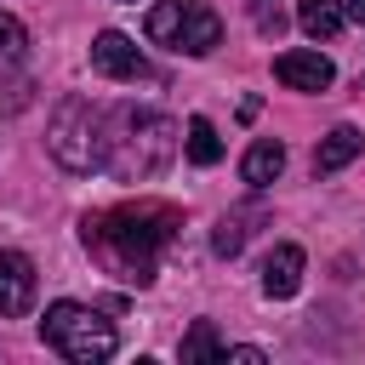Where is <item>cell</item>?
I'll return each mask as SVG.
<instances>
[{"label":"cell","instance_id":"obj_1","mask_svg":"<svg viewBox=\"0 0 365 365\" xmlns=\"http://www.w3.org/2000/svg\"><path fill=\"white\" fill-rule=\"evenodd\" d=\"M177 222H182V217H177L171 205H160V200L114 205V211L86 217V251H91L108 274H120V279H131V285H148V279H154V257L171 245Z\"/></svg>","mask_w":365,"mask_h":365},{"label":"cell","instance_id":"obj_2","mask_svg":"<svg viewBox=\"0 0 365 365\" xmlns=\"http://www.w3.org/2000/svg\"><path fill=\"white\" fill-rule=\"evenodd\" d=\"M177 154V120L160 108H114L103 125V171L120 182H148Z\"/></svg>","mask_w":365,"mask_h":365},{"label":"cell","instance_id":"obj_3","mask_svg":"<svg viewBox=\"0 0 365 365\" xmlns=\"http://www.w3.org/2000/svg\"><path fill=\"white\" fill-rule=\"evenodd\" d=\"M40 336H46V348H57L74 365H97V359H108L120 348L114 325L97 308H86V302H51L46 319H40Z\"/></svg>","mask_w":365,"mask_h":365},{"label":"cell","instance_id":"obj_4","mask_svg":"<svg viewBox=\"0 0 365 365\" xmlns=\"http://www.w3.org/2000/svg\"><path fill=\"white\" fill-rule=\"evenodd\" d=\"M148 40L171 46V51H182V57H205V51H217V40H222V17H217L205 0H160V6L148 11Z\"/></svg>","mask_w":365,"mask_h":365},{"label":"cell","instance_id":"obj_5","mask_svg":"<svg viewBox=\"0 0 365 365\" xmlns=\"http://www.w3.org/2000/svg\"><path fill=\"white\" fill-rule=\"evenodd\" d=\"M51 154L68 171H97L103 165V108H91L86 97H63L51 114Z\"/></svg>","mask_w":365,"mask_h":365},{"label":"cell","instance_id":"obj_6","mask_svg":"<svg viewBox=\"0 0 365 365\" xmlns=\"http://www.w3.org/2000/svg\"><path fill=\"white\" fill-rule=\"evenodd\" d=\"M91 68H97V74H108V80H143V74H148V57L137 51V40H131V34L103 29V34L91 40Z\"/></svg>","mask_w":365,"mask_h":365},{"label":"cell","instance_id":"obj_7","mask_svg":"<svg viewBox=\"0 0 365 365\" xmlns=\"http://www.w3.org/2000/svg\"><path fill=\"white\" fill-rule=\"evenodd\" d=\"M34 308V262L23 251H0V319H23Z\"/></svg>","mask_w":365,"mask_h":365},{"label":"cell","instance_id":"obj_8","mask_svg":"<svg viewBox=\"0 0 365 365\" xmlns=\"http://www.w3.org/2000/svg\"><path fill=\"white\" fill-rule=\"evenodd\" d=\"M274 80L291 86V91H325V86L336 80V68H331V57H319V51H279V57H274Z\"/></svg>","mask_w":365,"mask_h":365},{"label":"cell","instance_id":"obj_9","mask_svg":"<svg viewBox=\"0 0 365 365\" xmlns=\"http://www.w3.org/2000/svg\"><path fill=\"white\" fill-rule=\"evenodd\" d=\"M297 285H302V251L297 245H274L262 257V291L268 297H297Z\"/></svg>","mask_w":365,"mask_h":365},{"label":"cell","instance_id":"obj_10","mask_svg":"<svg viewBox=\"0 0 365 365\" xmlns=\"http://www.w3.org/2000/svg\"><path fill=\"white\" fill-rule=\"evenodd\" d=\"M359 148H365V137H359L354 125H336V131H331V137L314 148V177H331V171H342V165H348Z\"/></svg>","mask_w":365,"mask_h":365},{"label":"cell","instance_id":"obj_11","mask_svg":"<svg viewBox=\"0 0 365 365\" xmlns=\"http://www.w3.org/2000/svg\"><path fill=\"white\" fill-rule=\"evenodd\" d=\"M279 171H285V148H279L274 137L251 143V148H245V160H240V177H245L251 188H268V182H274Z\"/></svg>","mask_w":365,"mask_h":365},{"label":"cell","instance_id":"obj_12","mask_svg":"<svg viewBox=\"0 0 365 365\" xmlns=\"http://www.w3.org/2000/svg\"><path fill=\"white\" fill-rule=\"evenodd\" d=\"M342 17H348V6H342V0H302V6H297L302 34H314V40H331V34L342 29Z\"/></svg>","mask_w":365,"mask_h":365},{"label":"cell","instance_id":"obj_13","mask_svg":"<svg viewBox=\"0 0 365 365\" xmlns=\"http://www.w3.org/2000/svg\"><path fill=\"white\" fill-rule=\"evenodd\" d=\"M188 160H194V165H217V160H222V137H217V125H211L205 114L188 120Z\"/></svg>","mask_w":365,"mask_h":365},{"label":"cell","instance_id":"obj_14","mask_svg":"<svg viewBox=\"0 0 365 365\" xmlns=\"http://www.w3.org/2000/svg\"><path fill=\"white\" fill-rule=\"evenodd\" d=\"M200 359H222V336L211 319H194L188 336H182V365H200Z\"/></svg>","mask_w":365,"mask_h":365},{"label":"cell","instance_id":"obj_15","mask_svg":"<svg viewBox=\"0 0 365 365\" xmlns=\"http://www.w3.org/2000/svg\"><path fill=\"white\" fill-rule=\"evenodd\" d=\"M245 234H251V228H245V217L234 211V217H222V222H217V234H211V251H217V257H234V251L245 245Z\"/></svg>","mask_w":365,"mask_h":365},{"label":"cell","instance_id":"obj_16","mask_svg":"<svg viewBox=\"0 0 365 365\" xmlns=\"http://www.w3.org/2000/svg\"><path fill=\"white\" fill-rule=\"evenodd\" d=\"M23 51H29V29L11 11H0V63H17Z\"/></svg>","mask_w":365,"mask_h":365},{"label":"cell","instance_id":"obj_17","mask_svg":"<svg viewBox=\"0 0 365 365\" xmlns=\"http://www.w3.org/2000/svg\"><path fill=\"white\" fill-rule=\"evenodd\" d=\"M222 359H234V365H262L268 354H262V348H222Z\"/></svg>","mask_w":365,"mask_h":365},{"label":"cell","instance_id":"obj_18","mask_svg":"<svg viewBox=\"0 0 365 365\" xmlns=\"http://www.w3.org/2000/svg\"><path fill=\"white\" fill-rule=\"evenodd\" d=\"M257 23H262V34H279V29H285V17H279V11H257Z\"/></svg>","mask_w":365,"mask_h":365},{"label":"cell","instance_id":"obj_19","mask_svg":"<svg viewBox=\"0 0 365 365\" xmlns=\"http://www.w3.org/2000/svg\"><path fill=\"white\" fill-rule=\"evenodd\" d=\"M348 11H354V17H359V23H365V0H348Z\"/></svg>","mask_w":365,"mask_h":365}]
</instances>
